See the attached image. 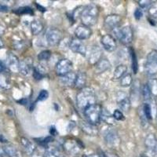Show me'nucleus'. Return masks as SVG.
<instances>
[{"label":"nucleus","instance_id":"nucleus-1","mask_svg":"<svg viewBox=\"0 0 157 157\" xmlns=\"http://www.w3.org/2000/svg\"><path fill=\"white\" fill-rule=\"evenodd\" d=\"M76 101L78 107L83 110L90 105L96 104V95L94 89L84 87L80 90L76 96Z\"/></svg>","mask_w":157,"mask_h":157},{"label":"nucleus","instance_id":"nucleus-2","mask_svg":"<svg viewBox=\"0 0 157 157\" xmlns=\"http://www.w3.org/2000/svg\"><path fill=\"white\" fill-rule=\"evenodd\" d=\"M98 18V10L94 4H90V5L84 6L80 15L81 21L83 25L90 27L97 23Z\"/></svg>","mask_w":157,"mask_h":157},{"label":"nucleus","instance_id":"nucleus-3","mask_svg":"<svg viewBox=\"0 0 157 157\" xmlns=\"http://www.w3.org/2000/svg\"><path fill=\"white\" fill-rule=\"evenodd\" d=\"M101 107L99 105H92L84 109V116L89 123L96 126L101 121Z\"/></svg>","mask_w":157,"mask_h":157},{"label":"nucleus","instance_id":"nucleus-4","mask_svg":"<svg viewBox=\"0 0 157 157\" xmlns=\"http://www.w3.org/2000/svg\"><path fill=\"white\" fill-rule=\"evenodd\" d=\"M113 32L116 37L123 44H129L132 42L133 32L130 26H124L121 29L116 28Z\"/></svg>","mask_w":157,"mask_h":157},{"label":"nucleus","instance_id":"nucleus-5","mask_svg":"<svg viewBox=\"0 0 157 157\" xmlns=\"http://www.w3.org/2000/svg\"><path fill=\"white\" fill-rule=\"evenodd\" d=\"M145 68L148 75H152L157 73V50H152L148 54Z\"/></svg>","mask_w":157,"mask_h":157},{"label":"nucleus","instance_id":"nucleus-6","mask_svg":"<svg viewBox=\"0 0 157 157\" xmlns=\"http://www.w3.org/2000/svg\"><path fill=\"white\" fill-rule=\"evenodd\" d=\"M73 69V64L68 59H61L56 64V73L59 76H63L69 73Z\"/></svg>","mask_w":157,"mask_h":157},{"label":"nucleus","instance_id":"nucleus-7","mask_svg":"<svg viewBox=\"0 0 157 157\" xmlns=\"http://www.w3.org/2000/svg\"><path fill=\"white\" fill-rule=\"evenodd\" d=\"M46 39L50 47H55L59 44L61 39V33L57 29H50L47 31Z\"/></svg>","mask_w":157,"mask_h":157},{"label":"nucleus","instance_id":"nucleus-8","mask_svg":"<svg viewBox=\"0 0 157 157\" xmlns=\"http://www.w3.org/2000/svg\"><path fill=\"white\" fill-rule=\"evenodd\" d=\"M116 101H117L118 105L121 110L123 112L127 113L130 110V100L127 94L124 92L120 91L117 94V98H116Z\"/></svg>","mask_w":157,"mask_h":157},{"label":"nucleus","instance_id":"nucleus-9","mask_svg":"<svg viewBox=\"0 0 157 157\" xmlns=\"http://www.w3.org/2000/svg\"><path fill=\"white\" fill-rule=\"evenodd\" d=\"M69 48L74 53L79 54L82 56H85L86 54V46L81 40L78 39H73L70 42Z\"/></svg>","mask_w":157,"mask_h":157},{"label":"nucleus","instance_id":"nucleus-10","mask_svg":"<svg viewBox=\"0 0 157 157\" xmlns=\"http://www.w3.org/2000/svg\"><path fill=\"white\" fill-rule=\"evenodd\" d=\"M101 44L107 51H114L116 49V42L115 38L112 35H105L101 37Z\"/></svg>","mask_w":157,"mask_h":157},{"label":"nucleus","instance_id":"nucleus-11","mask_svg":"<svg viewBox=\"0 0 157 157\" xmlns=\"http://www.w3.org/2000/svg\"><path fill=\"white\" fill-rule=\"evenodd\" d=\"M120 21H121L120 16L117 14H112L106 17L105 21H104V24H105V26L107 29L114 30L115 29L118 28V26L120 25Z\"/></svg>","mask_w":157,"mask_h":157},{"label":"nucleus","instance_id":"nucleus-12","mask_svg":"<svg viewBox=\"0 0 157 157\" xmlns=\"http://www.w3.org/2000/svg\"><path fill=\"white\" fill-rule=\"evenodd\" d=\"M75 35L76 36V39L79 40H85V39H89L92 35V31L87 26L85 25H79L75 29Z\"/></svg>","mask_w":157,"mask_h":157},{"label":"nucleus","instance_id":"nucleus-13","mask_svg":"<svg viewBox=\"0 0 157 157\" xmlns=\"http://www.w3.org/2000/svg\"><path fill=\"white\" fill-rule=\"evenodd\" d=\"M64 148L69 155H75L80 150V145L74 140H68L64 142Z\"/></svg>","mask_w":157,"mask_h":157},{"label":"nucleus","instance_id":"nucleus-14","mask_svg":"<svg viewBox=\"0 0 157 157\" xmlns=\"http://www.w3.org/2000/svg\"><path fill=\"white\" fill-rule=\"evenodd\" d=\"M105 141L109 147H114L117 145V143L119 141V137H118V134L116 130H111V129L108 130L105 135Z\"/></svg>","mask_w":157,"mask_h":157},{"label":"nucleus","instance_id":"nucleus-15","mask_svg":"<svg viewBox=\"0 0 157 157\" xmlns=\"http://www.w3.org/2000/svg\"><path fill=\"white\" fill-rule=\"evenodd\" d=\"M102 55V51L100 47L98 46H94L91 48L89 54V62L90 64H96L101 60Z\"/></svg>","mask_w":157,"mask_h":157},{"label":"nucleus","instance_id":"nucleus-16","mask_svg":"<svg viewBox=\"0 0 157 157\" xmlns=\"http://www.w3.org/2000/svg\"><path fill=\"white\" fill-rule=\"evenodd\" d=\"M32 68V60L30 57L24 59L19 63V71L22 75H28Z\"/></svg>","mask_w":157,"mask_h":157},{"label":"nucleus","instance_id":"nucleus-17","mask_svg":"<svg viewBox=\"0 0 157 157\" xmlns=\"http://www.w3.org/2000/svg\"><path fill=\"white\" fill-rule=\"evenodd\" d=\"M145 145L148 152H154L156 150L157 139L153 134H149L147 135L145 140Z\"/></svg>","mask_w":157,"mask_h":157},{"label":"nucleus","instance_id":"nucleus-18","mask_svg":"<svg viewBox=\"0 0 157 157\" xmlns=\"http://www.w3.org/2000/svg\"><path fill=\"white\" fill-rule=\"evenodd\" d=\"M75 77H76V74L74 72H69V73L66 74V75H63V76H60L59 78V82L62 84L63 86H74L75 83Z\"/></svg>","mask_w":157,"mask_h":157},{"label":"nucleus","instance_id":"nucleus-19","mask_svg":"<svg viewBox=\"0 0 157 157\" xmlns=\"http://www.w3.org/2000/svg\"><path fill=\"white\" fill-rule=\"evenodd\" d=\"M19 63L20 61L18 60L17 57L14 54H9L7 57V64L10 69L13 72L19 71Z\"/></svg>","mask_w":157,"mask_h":157},{"label":"nucleus","instance_id":"nucleus-20","mask_svg":"<svg viewBox=\"0 0 157 157\" xmlns=\"http://www.w3.org/2000/svg\"><path fill=\"white\" fill-rule=\"evenodd\" d=\"M86 83V75L84 72L81 71L76 74V77H75V83L74 86L76 89L82 90L85 87Z\"/></svg>","mask_w":157,"mask_h":157},{"label":"nucleus","instance_id":"nucleus-21","mask_svg":"<svg viewBox=\"0 0 157 157\" xmlns=\"http://www.w3.org/2000/svg\"><path fill=\"white\" fill-rule=\"evenodd\" d=\"M21 144L25 149V152L28 155H32L34 153L35 150H36V146L32 141H29L27 138H25V137H22L21 139Z\"/></svg>","mask_w":157,"mask_h":157},{"label":"nucleus","instance_id":"nucleus-22","mask_svg":"<svg viewBox=\"0 0 157 157\" xmlns=\"http://www.w3.org/2000/svg\"><path fill=\"white\" fill-rule=\"evenodd\" d=\"M95 65V71L97 73H103L111 67L110 62L107 59H101Z\"/></svg>","mask_w":157,"mask_h":157},{"label":"nucleus","instance_id":"nucleus-23","mask_svg":"<svg viewBox=\"0 0 157 157\" xmlns=\"http://www.w3.org/2000/svg\"><path fill=\"white\" fill-rule=\"evenodd\" d=\"M81 128L82 130L83 131L85 134H88L90 136H95L98 134V129H97L96 126L93 125V124H90L87 122V123H85V122H82L81 123Z\"/></svg>","mask_w":157,"mask_h":157},{"label":"nucleus","instance_id":"nucleus-24","mask_svg":"<svg viewBox=\"0 0 157 157\" xmlns=\"http://www.w3.org/2000/svg\"><path fill=\"white\" fill-rule=\"evenodd\" d=\"M30 27L32 35L37 36V35L40 34L42 32V31H43V25L40 21H39V20H33V21L31 22Z\"/></svg>","mask_w":157,"mask_h":157},{"label":"nucleus","instance_id":"nucleus-25","mask_svg":"<svg viewBox=\"0 0 157 157\" xmlns=\"http://www.w3.org/2000/svg\"><path fill=\"white\" fill-rule=\"evenodd\" d=\"M3 152L9 157H22L21 152L13 145H6L3 147Z\"/></svg>","mask_w":157,"mask_h":157},{"label":"nucleus","instance_id":"nucleus-26","mask_svg":"<svg viewBox=\"0 0 157 157\" xmlns=\"http://www.w3.org/2000/svg\"><path fill=\"white\" fill-rule=\"evenodd\" d=\"M101 120L104 122V123L109 124V125H113L114 124L115 121L113 115H111L109 111L106 109H101Z\"/></svg>","mask_w":157,"mask_h":157},{"label":"nucleus","instance_id":"nucleus-27","mask_svg":"<svg viewBox=\"0 0 157 157\" xmlns=\"http://www.w3.org/2000/svg\"><path fill=\"white\" fill-rule=\"evenodd\" d=\"M127 71V68L124 64H120L116 68L114 71V78L118 79L121 78L123 75H126V72Z\"/></svg>","mask_w":157,"mask_h":157},{"label":"nucleus","instance_id":"nucleus-28","mask_svg":"<svg viewBox=\"0 0 157 157\" xmlns=\"http://www.w3.org/2000/svg\"><path fill=\"white\" fill-rule=\"evenodd\" d=\"M44 157H61L60 151L56 147H48L44 153Z\"/></svg>","mask_w":157,"mask_h":157},{"label":"nucleus","instance_id":"nucleus-29","mask_svg":"<svg viewBox=\"0 0 157 157\" xmlns=\"http://www.w3.org/2000/svg\"><path fill=\"white\" fill-rule=\"evenodd\" d=\"M148 89L150 90L151 95L157 97V78H151L148 82Z\"/></svg>","mask_w":157,"mask_h":157},{"label":"nucleus","instance_id":"nucleus-30","mask_svg":"<svg viewBox=\"0 0 157 157\" xmlns=\"http://www.w3.org/2000/svg\"><path fill=\"white\" fill-rule=\"evenodd\" d=\"M45 75V70L43 67H39L38 65L37 67H35L33 69V77L36 80H40L44 77Z\"/></svg>","mask_w":157,"mask_h":157},{"label":"nucleus","instance_id":"nucleus-31","mask_svg":"<svg viewBox=\"0 0 157 157\" xmlns=\"http://www.w3.org/2000/svg\"><path fill=\"white\" fill-rule=\"evenodd\" d=\"M132 75L130 74H126L120 78V84L123 87H128L132 84Z\"/></svg>","mask_w":157,"mask_h":157},{"label":"nucleus","instance_id":"nucleus-32","mask_svg":"<svg viewBox=\"0 0 157 157\" xmlns=\"http://www.w3.org/2000/svg\"><path fill=\"white\" fill-rule=\"evenodd\" d=\"M130 57H131V61H132L133 71H134V74H136L137 72V68H138V66H137V56H136L135 52H134V50H133L132 48H130Z\"/></svg>","mask_w":157,"mask_h":157},{"label":"nucleus","instance_id":"nucleus-33","mask_svg":"<svg viewBox=\"0 0 157 157\" xmlns=\"http://www.w3.org/2000/svg\"><path fill=\"white\" fill-rule=\"evenodd\" d=\"M148 14L152 19H157V2L152 3L148 8Z\"/></svg>","mask_w":157,"mask_h":157},{"label":"nucleus","instance_id":"nucleus-34","mask_svg":"<svg viewBox=\"0 0 157 157\" xmlns=\"http://www.w3.org/2000/svg\"><path fill=\"white\" fill-rule=\"evenodd\" d=\"M16 13L20 15L22 14H30L32 15L33 14V10H32V8L28 7V6H24V7H20L18 8L17 10L14 11Z\"/></svg>","mask_w":157,"mask_h":157},{"label":"nucleus","instance_id":"nucleus-35","mask_svg":"<svg viewBox=\"0 0 157 157\" xmlns=\"http://www.w3.org/2000/svg\"><path fill=\"white\" fill-rule=\"evenodd\" d=\"M51 56V52L50 50H43L40 52L38 55V59L39 61H47Z\"/></svg>","mask_w":157,"mask_h":157},{"label":"nucleus","instance_id":"nucleus-36","mask_svg":"<svg viewBox=\"0 0 157 157\" xmlns=\"http://www.w3.org/2000/svg\"><path fill=\"white\" fill-rule=\"evenodd\" d=\"M143 112H144L145 117L148 120H152V109H151V106H150L149 104L145 103L144 105V106H143Z\"/></svg>","mask_w":157,"mask_h":157},{"label":"nucleus","instance_id":"nucleus-37","mask_svg":"<svg viewBox=\"0 0 157 157\" xmlns=\"http://www.w3.org/2000/svg\"><path fill=\"white\" fill-rule=\"evenodd\" d=\"M142 95L143 98L145 100H149L150 98H151V93H150V90L148 89V86L147 84H145L142 87Z\"/></svg>","mask_w":157,"mask_h":157},{"label":"nucleus","instance_id":"nucleus-38","mask_svg":"<svg viewBox=\"0 0 157 157\" xmlns=\"http://www.w3.org/2000/svg\"><path fill=\"white\" fill-rule=\"evenodd\" d=\"M113 118H114L115 120H117V121H123V120H125V117L123 116V113L120 110H115L114 113L113 115Z\"/></svg>","mask_w":157,"mask_h":157},{"label":"nucleus","instance_id":"nucleus-39","mask_svg":"<svg viewBox=\"0 0 157 157\" xmlns=\"http://www.w3.org/2000/svg\"><path fill=\"white\" fill-rule=\"evenodd\" d=\"M138 4H139L141 9H147L149 8V6L152 5V2L151 1H148V0H140L137 1Z\"/></svg>","mask_w":157,"mask_h":157},{"label":"nucleus","instance_id":"nucleus-40","mask_svg":"<svg viewBox=\"0 0 157 157\" xmlns=\"http://www.w3.org/2000/svg\"><path fill=\"white\" fill-rule=\"evenodd\" d=\"M49 97V93L48 91H47L46 90H43L39 92V94L38 96V100L43 101L47 100Z\"/></svg>","mask_w":157,"mask_h":157},{"label":"nucleus","instance_id":"nucleus-41","mask_svg":"<svg viewBox=\"0 0 157 157\" xmlns=\"http://www.w3.org/2000/svg\"><path fill=\"white\" fill-rule=\"evenodd\" d=\"M143 16L142 10L141 8H137L134 11V17L136 20H140Z\"/></svg>","mask_w":157,"mask_h":157},{"label":"nucleus","instance_id":"nucleus-42","mask_svg":"<svg viewBox=\"0 0 157 157\" xmlns=\"http://www.w3.org/2000/svg\"><path fill=\"white\" fill-rule=\"evenodd\" d=\"M5 69H6L5 64H3V62H2V61H0V73H1V72H2V71H3Z\"/></svg>","mask_w":157,"mask_h":157},{"label":"nucleus","instance_id":"nucleus-43","mask_svg":"<svg viewBox=\"0 0 157 157\" xmlns=\"http://www.w3.org/2000/svg\"><path fill=\"white\" fill-rule=\"evenodd\" d=\"M8 10L7 6H6L2 5V4H0V12H3V11H6Z\"/></svg>","mask_w":157,"mask_h":157},{"label":"nucleus","instance_id":"nucleus-44","mask_svg":"<svg viewBox=\"0 0 157 157\" xmlns=\"http://www.w3.org/2000/svg\"><path fill=\"white\" fill-rule=\"evenodd\" d=\"M86 157H100L98 154H91V155H86Z\"/></svg>","mask_w":157,"mask_h":157},{"label":"nucleus","instance_id":"nucleus-45","mask_svg":"<svg viewBox=\"0 0 157 157\" xmlns=\"http://www.w3.org/2000/svg\"><path fill=\"white\" fill-rule=\"evenodd\" d=\"M2 47H3V43H2V40L0 39V49L2 48Z\"/></svg>","mask_w":157,"mask_h":157},{"label":"nucleus","instance_id":"nucleus-46","mask_svg":"<svg viewBox=\"0 0 157 157\" xmlns=\"http://www.w3.org/2000/svg\"><path fill=\"white\" fill-rule=\"evenodd\" d=\"M81 157H86V155H82V156H81Z\"/></svg>","mask_w":157,"mask_h":157},{"label":"nucleus","instance_id":"nucleus-47","mask_svg":"<svg viewBox=\"0 0 157 157\" xmlns=\"http://www.w3.org/2000/svg\"><path fill=\"white\" fill-rule=\"evenodd\" d=\"M156 120H157V116H156Z\"/></svg>","mask_w":157,"mask_h":157}]
</instances>
